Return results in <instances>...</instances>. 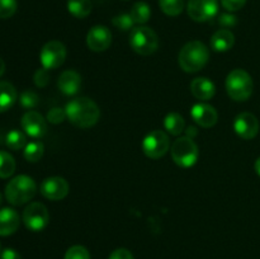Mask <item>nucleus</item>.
<instances>
[{"label": "nucleus", "mask_w": 260, "mask_h": 259, "mask_svg": "<svg viewBox=\"0 0 260 259\" xmlns=\"http://www.w3.org/2000/svg\"><path fill=\"white\" fill-rule=\"evenodd\" d=\"M190 117L198 126L211 128L218 121V113L215 107L207 103H196L190 108Z\"/></svg>", "instance_id": "nucleus-15"}, {"label": "nucleus", "mask_w": 260, "mask_h": 259, "mask_svg": "<svg viewBox=\"0 0 260 259\" xmlns=\"http://www.w3.org/2000/svg\"><path fill=\"white\" fill-rule=\"evenodd\" d=\"M20 223L19 215L10 207L0 210V236H9L18 230Z\"/></svg>", "instance_id": "nucleus-18"}, {"label": "nucleus", "mask_w": 260, "mask_h": 259, "mask_svg": "<svg viewBox=\"0 0 260 259\" xmlns=\"http://www.w3.org/2000/svg\"><path fill=\"white\" fill-rule=\"evenodd\" d=\"M190 93L198 101H210L216 94V85L208 78H196L190 83Z\"/></svg>", "instance_id": "nucleus-17"}, {"label": "nucleus", "mask_w": 260, "mask_h": 259, "mask_svg": "<svg viewBox=\"0 0 260 259\" xmlns=\"http://www.w3.org/2000/svg\"><path fill=\"white\" fill-rule=\"evenodd\" d=\"M18 99V93L14 86L8 81H0V113L12 108Z\"/></svg>", "instance_id": "nucleus-20"}, {"label": "nucleus", "mask_w": 260, "mask_h": 259, "mask_svg": "<svg viewBox=\"0 0 260 259\" xmlns=\"http://www.w3.org/2000/svg\"><path fill=\"white\" fill-rule=\"evenodd\" d=\"M20 126L23 132L32 139H41L47 132V122L46 118L37 111H28L23 114L20 119Z\"/></svg>", "instance_id": "nucleus-11"}, {"label": "nucleus", "mask_w": 260, "mask_h": 259, "mask_svg": "<svg viewBox=\"0 0 260 259\" xmlns=\"http://www.w3.org/2000/svg\"><path fill=\"white\" fill-rule=\"evenodd\" d=\"M129 14H131L135 24L142 25L149 22L150 17H151V9L145 2H137L134 4Z\"/></svg>", "instance_id": "nucleus-23"}, {"label": "nucleus", "mask_w": 260, "mask_h": 259, "mask_svg": "<svg viewBox=\"0 0 260 259\" xmlns=\"http://www.w3.org/2000/svg\"><path fill=\"white\" fill-rule=\"evenodd\" d=\"M37 193V184L28 175H17L5 187V198L13 206H23Z\"/></svg>", "instance_id": "nucleus-3"}, {"label": "nucleus", "mask_w": 260, "mask_h": 259, "mask_svg": "<svg viewBox=\"0 0 260 259\" xmlns=\"http://www.w3.org/2000/svg\"><path fill=\"white\" fill-rule=\"evenodd\" d=\"M0 249H2V245H0Z\"/></svg>", "instance_id": "nucleus-42"}, {"label": "nucleus", "mask_w": 260, "mask_h": 259, "mask_svg": "<svg viewBox=\"0 0 260 259\" xmlns=\"http://www.w3.org/2000/svg\"><path fill=\"white\" fill-rule=\"evenodd\" d=\"M63 259H90V254L85 246L74 245L68 249Z\"/></svg>", "instance_id": "nucleus-31"}, {"label": "nucleus", "mask_w": 260, "mask_h": 259, "mask_svg": "<svg viewBox=\"0 0 260 259\" xmlns=\"http://www.w3.org/2000/svg\"><path fill=\"white\" fill-rule=\"evenodd\" d=\"M66 117L69 121L79 128H90L98 122L101 109L98 104L90 98H75L65 107Z\"/></svg>", "instance_id": "nucleus-1"}, {"label": "nucleus", "mask_w": 260, "mask_h": 259, "mask_svg": "<svg viewBox=\"0 0 260 259\" xmlns=\"http://www.w3.org/2000/svg\"><path fill=\"white\" fill-rule=\"evenodd\" d=\"M187 12L194 22H208L218 13V0H188Z\"/></svg>", "instance_id": "nucleus-10"}, {"label": "nucleus", "mask_w": 260, "mask_h": 259, "mask_svg": "<svg viewBox=\"0 0 260 259\" xmlns=\"http://www.w3.org/2000/svg\"><path fill=\"white\" fill-rule=\"evenodd\" d=\"M66 51L65 45L60 41H50L46 43L42 47L40 53V60L42 63V68L47 69V70H53L57 69L65 62Z\"/></svg>", "instance_id": "nucleus-9"}, {"label": "nucleus", "mask_w": 260, "mask_h": 259, "mask_svg": "<svg viewBox=\"0 0 260 259\" xmlns=\"http://www.w3.org/2000/svg\"><path fill=\"white\" fill-rule=\"evenodd\" d=\"M112 24L119 30H129L131 28H134V19H132L131 14L129 13H122V14L116 15L112 19Z\"/></svg>", "instance_id": "nucleus-29"}, {"label": "nucleus", "mask_w": 260, "mask_h": 259, "mask_svg": "<svg viewBox=\"0 0 260 259\" xmlns=\"http://www.w3.org/2000/svg\"><path fill=\"white\" fill-rule=\"evenodd\" d=\"M58 90L65 95H75L81 86V76L75 70H65L57 80Z\"/></svg>", "instance_id": "nucleus-16"}, {"label": "nucleus", "mask_w": 260, "mask_h": 259, "mask_svg": "<svg viewBox=\"0 0 260 259\" xmlns=\"http://www.w3.org/2000/svg\"><path fill=\"white\" fill-rule=\"evenodd\" d=\"M19 103L23 108L32 111V109L36 108V107L38 106V103H40V96L37 95L36 91L25 90L20 94Z\"/></svg>", "instance_id": "nucleus-28"}, {"label": "nucleus", "mask_w": 260, "mask_h": 259, "mask_svg": "<svg viewBox=\"0 0 260 259\" xmlns=\"http://www.w3.org/2000/svg\"><path fill=\"white\" fill-rule=\"evenodd\" d=\"M108 259H134V255H132V253L128 249L118 248L112 251Z\"/></svg>", "instance_id": "nucleus-36"}, {"label": "nucleus", "mask_w": 260, "mask_h": 259, "mask_svg": "<svg viewBox=\"0 0 260 259\" xmlns=\"http://www.w3.org/2000/svg\"><path fill=\"white\" fill-rule=\"evenodd\" d=\"M23 222L25 228L30 231H42L50 222L48 210L43 203L32 202L23 211Z\"/></svg>", "instance_id": "nucleus-8"}, {"label": "nucleus", "mask_w": 260, "mask_h": 259, "mask_svg": "<svg viewBox=\"0 0 260 259\" xmlns=\"http://www.w3.org/2000/svg\"><path fill=\"white\" fill-rule=\"evenodd\" d=\"M15 160L9 152L0 150V178L5 179L14 174Z\"/></svg>", "instance_id": "nucleus-26"}, {"label": "nucleus", "mask_w": 260, "mask_h": 259, "mask_svg": "<svg viewBox=\"0 0 260 259\" xmlns=\"http://www.w3.org/2000/svg\"><path fill=\"white\" fill-rule=\"evenodd\" d=\"M210 60V50L201 41L185 43L178 55L180 69L185 73H197L202 70Z\"/></svg>", "instance_id": "nucleus-2"}, {"label": "nucleus", "mask_w": 260, "mask_h": 259, "mask_svg": "<svg viewBox=\"0 0 260 259\" xmlns=\"http://www.w3.org/2000/svg\"><path fill=\"white\" fill-rule=\"evenodd\" d=\"M184 118L179 113L172 112V113H169L165 117L164 128L167 130L168 134L173 135V136H179V135H182L184 132Z\"/></svg>", "instance_id": "nucleus-21"}, {"label": "nucleus", "mask_w": 260, "mask_h": 259, "mask_svg": "<svg viewBox=\"0 0 260 259\" xmlns=\"http://www.w3.org/2000/svg\"><path fill=\"white\" fill-rule=\"evenodd\" d=\"M5 73V62L2 57H0V78L3 76V74Z\"/></svg>", "instance_id": "nucleus-39"}, {"label": "nucleus", "mask_w": 260, "mask_h": 259, "mask_svg": "<svg viewBox=\"0 0 260 259\" xmlns=\"http://www.w3.org/2000/svg\"><path fill=\"white\" fill-rule=\"evenodd\" d=\"M129 46L136 53L141 56H149L156 52L159 47V38L154 29L145 25H139L131 29L129 33Z\"/></svg>", "instance_id": "nucleus-5"}, {"label": "nucleus", "mask_w": 260, "mask_h": 259, "mask_svg": "<svg viewBox=\"0 0 260 259\" xmlns=\"http://www.w3.org/2000/svg\"><path fill=\"white\" fill-rule=\"evenodd\" d=\"M225 86L231 99L236 102H245L253 94L254 83L248 71L243 69H235L226 78Z\"/></svg>", "instance_id": "nucleus-4"}, {"label": "nucleus", "mask_w": 260, "mask_h": 259, "mask_svg": "<svg viewBox=\"0 0 260 259\" xmlns=\"http://www.w3.org/2000/svg\"><path fill=\"white\" fill-rule=\"evenodd\" d=\"M254 168H255L256 174H258L259 177H260V157H258V159H256L255 164H254Z\"/></svg>", "instance_id": "nucleus-40"}, {"label": "nucleus", "mask_w": 260, "mask_h": 259, "mask_svg": "<svg viewBox=\"0 0 260 259\" xmlns=\"http://www.w3.org/2000/svg\"><path fill=\"white\" fill-rule=\"evenodd\" d=\"M112 43V33L106 25H94L86 35V46L94 52L108 50Z\"/></svg>", "instance_id": "nucleus-14"}, {"label": "nucleus", "mask_w": 260, "mask_h": 259, "mask_svg": "<svg viewBox=\"0 0 260 259\" xmlns=\"http://www.w3.org/2000/svg\"><path fill=\"white\" fill-rule=\"evenodd\" d=\"M33 81H35L38 88H45L50 83V74H48L47 69H38L35 75H33Z\"/></svg>", "instance_id": "nucleus-33"}, {"label": "nucleus", "mask_w": 260, "mask_h": 259, "mask_svg": "<svg viewBox=\"0 0 260 259\" xmlns=\"http://www.w3.org/2000/svg\"><path fill=\"white\" fill-rule=\"evenodd\" d=\"M234 131L243 140H251L258 135L259 121L253 113L243 112L234 119Z\"/></svg>", "instance_id": "nucleus-13"}, {"label": "nucleus", "mask_w": 260, "mask_h": 259, "mask_svg": "<svg viewBox=\"0 0 260 259\" xmlns=\"http://www.w3.org/2000/svg\"><path fill=\"white\" fill-rule=\"evenodd\" d=\"M68 10L75 18L83 19L91 12L90 0H68Z\"/></svg>", "instance_id": "nucleus-22"}, {"label": "nucleus", "mask_w": 260, "mask_h": 259, "mask_svg": "<svg viewBox=\"0 0 260 259\" xmlns=\"http://www.w3.org/2000/svg\"><path fill=\"white\" fill-rule=\"evenodd\" d=\"M43 152H45V146L42 142L37 140V141H30L25 145L24 150H23V156L27 161L37 163L43 156Z\"/></svg>", "instance_id": "nucleus-25"}, {"label": "nucleus", "mask_w": 260, "mask_h": 259, "mask_svg": "<svg viewBox=\"0 0 260 259\" xmlns=\"http://www.w3.org/2000/svg\"><path fill=\"white\" fill-rule=\"evenodd\" d=\"M0 259H22L20 258V254L18 253L14 249H4V250L0 253Z\"/></svg>", "instance_id": "nucleus-37"}, {"label": "nucleus", "mask_w": 260, "mask_h": 259, "mask_svg": "<svg viewBox=\"0 0 260 259\" xmlns=\"http://www.w3.org/2000/svg\"><path fill=\"white\" fill-rule=\"evenodd\" d=\"M66 118H68V117H66V111L62 108L50 109V112H48L47 116H46V119L52 124L62 123Z\"/></svg>", "instance_id": "nucleus-32"}, {"label": "nucleus", "mask_w": 260, "mask_h": 259, "mask_svg": "<svg viewBox=\"0 0 260 259\" xmlns=\"http://www.w3.org/2000/svg\"><path fill=\"white\" fill-rule=\"evenodd\" d=\"M234 43H235V36L226 28H221L211 37V47L216 52H226L233 48Z\"/></svg>", "instance_id": "nucleus-19"}, {"label": "nucleus", "mask_w": 260, "mask_h": 259, "mask_svg": "<svg viewBox=\"0 0 260 259\" xmlns=\"http://www.w3.org/2000/svg\"><path fill=\"white\" fill-rule=\"evenodd\" d=\"M69 183L62 177L46 178L40 185L41 195L50 201H61L69 195Z\"/></svg>", "instance_id": "nucleus-12"}, {"label": "nucleus", "mask_w": 260, "mask_h": 259, "mask_svg": "<svg viewBox=\"0 0 260 259\" xmlns=\"http://www.w3.org/2000/svg\"><path fill=\"white\" fill-rule=\"evenodd\" d=\"M218 24L225 28L235 27L238 24V18L233 13H222L218 15Z\"/></svg>", "instance_id": "nucleus-34"}, {"label": "nucleus", "mask_w": 260, "mask_h": 259, "mask_svg": "<svg viewBox=\"0 0 260 259\" xmlns=\"http://www.w3.org/2000/svg\"><path fill=\"white\" fill-rule=\"evenodd\" d=\"M184 132H185V136L189 137V139H193V140H194V137L198 135V130L193 126L188 127L187 130H184Z\"/></svg>", "instance_id": "nucleus-38"}, {"label": "nucleus", "mask_w": 260, "mask_h": 259, "mask_svg": "<svg viewBox=\"0 0 260 259\" xmlns=\"http://www.w3.org/2000/svg\"><path fill=\"white\" fill-rule=\"evenodd\" d=\"M27 144V135L20 130H12L5 136V145L14 151L24 149Z\"/></svg>", "instance_id": "nucleus-24"}, {"label": "nucleus", "mask_w": 260, "mask_h": 259, "mask_svg": "<svg viewBox=\"0 0 260 259\" xmlns=\"http://www.w3.org/2000/svg\"><path fill=\"white\" fill-rule=\"evenodd\" d=\"M172 159L182 168H190L197 163L200 157V150L194 140L182 136L175 140L172 145Z\"/></svg>", "instance_id": "nucleus-6"}, {"label": "nucleus", "mask_w": 260, "mask_h": 259, "mask_svg": "<svg viewBox=\"0 0 260 259\" xmlns=\"http://www.w3.org/2000/svg\"><path fill=\"white\" fill-rule=\"evenodd\" d=\"M246 0H221V4L228 12H238L245 5Z\"/></svg>", "instance_id": "nucleus-35"}, {"label": "nucleus", "mask_w": 260, "mask_h": 259, "mask_svg": "<svg viewBox=\"0 0 260 259\" xmlns=\"http://www.w3.org/2000/svg\"><path fill=\"white\" fill-rule=\"evenodd\" d=\"M2 202H3V195L0 193V205H2Z\"/></svg>", "instance_id": "nucleus-41"}, {"label": "nucleus", "mask_w": 260, "mask_h": 259, "mask_svg": "<svg viewBox=\"0 0 260 259\" xmlns=\"http://www.w3.org/2000/svg\"><path fill=\"white\" fill-rule=\"evenodd\" d=\"M17 0H0V19H8L17 12Z\"/></svg>", "instance_id": "nucleus-30"}, {"label": "nucleus", "mask_w": 260, "mask_h": 259, "mask_svg": "<svg viewBox=\"0 0 260 259\" xmlns=\"http://www.w3.org/2000/svg\"><path fill=\"white\" fill-rule=\"evenodd\" d=\"M142 151L147 157L152 160L164 156L170 149L169 136L161 130H155L149 132L142 140Z\"/></svg>", "instance_id": "nucleus-7"}, {"label": "nucleus", "mask_w": 260, "mask_h": 259, "mask_svg": "<svg viewBox=\"0 0 260 259\" xmlns=\"http://www.w3.org/2000/svg\"><path fill=\"white\" fill-rule=\"evenodd\" d=\"M160 9L169 17H177L184 9V0H159Z\"/></svg>", "instance_id": "nucleus-27"}]
</instances>
